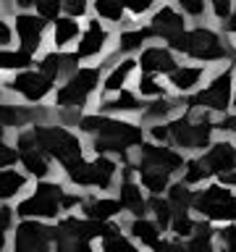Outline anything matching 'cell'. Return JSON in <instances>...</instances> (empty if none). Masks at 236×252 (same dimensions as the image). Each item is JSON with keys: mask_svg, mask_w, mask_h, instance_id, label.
I'll use <instances>...</instances> for the list:
<instances>
[{"mask_svg": "<svg viewBox=\"0 0 236 252\" xmlns=\"http://www.w3.org/2000/svg\"><path fill=\"white\" fill-rule=\"evenodd\" d=\"M13 37H16L13 24L8 21V19H3V16H0V50H3V47H11Z\"/></svg>", "mask_w": 236, "mask_h": 252, "instance_id": "45", "label": "cell"}, {"mask_svg": "<svg viewBox=\"0 0 236 252\" xmlns=\"http://www.w3.org/2000/svg\"><path fill=\"white\" fill-rule=\"evenodd\" d=\"M234 108H236V92H234Z\"/></svg>", "mask_w": 236, "mask_h": 252, "instance_id": "50", "label": "cell"}, {"mask_svg": "<svg viewBox=\"0 0 236 252\" xmlns=\"http://www.w3.org/2000/svg\"><path fill=\"white\" fill-rule=\"evenodd\" d=\"M37 68L47 74L50 79L55 82H63V79H68L74 71L79 68V61L74 53H66V50H50V53H42L37 61Z\"/></svg>", "mask_w": 236, "mask_h": 252, "instance_id": "25", "label": "cell"}, {"mask_svg": "<svg viewBox=\"0 0 236 252\" xmlns=\"http://www.w3.org/2000/svg\"><path fill=\"white\" fill-rule=\"evenodd\" d=\"M3 92L8 97H19L27 105H42L45 100H50L55 90H58V82L50 79L47 74H42L39 68H27L13 74L11 79H3L0 82Z\"/></svg>", "mask_w": 236, "mask_h": 252, "instance_id": "10", "label": "cell"}, {"mask_svg": "<svg viewBox=\"0 0 236 252\" xmlns=\"http://www.w3.org/2000/svg\"><path fill=\"white\" fill-rule=\"evenodd\" d=\"M155 39L152 29L149 27H126L121 29V34L116 37V45H113V55H110V63L108 66H113L116 63V55H123V58H129L134 53H142L145 47Z\"/></svg>", "mask_w": 236, "mask_h": 252, "instance_id": "24", "label": "cell"}, {"mask_svg": "<svg viewBox=\"0 0 236 252\" xmlns=\"http://www.w3.org/2000/svg\"><path fill=\"white\" fill-rule=\"evenodd\" d=\"M34 11L47 21H55L58 16H63V0H37Z\"/></svg>", "mask_w": 236, "mask_h": 252, "instance_id": "37", "label": "cell"}, {"mask_svg": "<svg viewBox=\"0 0 236 252\" xmlns=\"http://www.w3.org/2000/svg\"><path fill=\"white\" fill-rule=\"evenodd\" d=\"M47 19H42L37 11H16L13 13V32L19 39V47L29 55H37L45 42Z\"/></svg>", "mask_w": 236, "mask_h": 252, "instance_id": "15", "label": "cell"}, {"mask_svg": "<svg viewBox=\"0 0 236 252\" xmlns=\"http://www.w3.org/2000/svg\"><path fill=\"white\" fill-rule=\"evenodd\" d=\"M186 155L176 150L173 145H155V142H145L137 153H134L131 168L134 171H163L168 176L178 179L181 171H184Z\"/></svg>", "mask_w": 236, "mask_h": 252, "instance_id": "11", "label": "cell"}, {"mask_svg": "<svg viewBox=\"0 0 236 252\" xmlns=\"http://www.w3.org/2000/svg\"><path fill=\"white\" fill-rule=\"evenodd\" d=\"M205 66H189V63H178V68L168 74V87L181 97H189L194 94L197 90L202 87V79H205Z\"/></svg>", "mask_w": 236, "mask_h": 252, "instance_id": "26", "label": "cell"}, {"mask_svg": "<svg viewBox=\"0 0 236 252\" xmlns=\"http://www.w3.org/2000/svg\"><path fill=\"white\" fill-rule=\"evenodd\" d=\"M31 129H34L37 145L53 158L55 165H58V173L89 155V145H87V139L74 129V126L50 121V124H37V126H31Z\"/></svg>", "mask_w": 236, "mask_h": 252, "instance_id": "5", "label": "cell"}, {"mask_svg": "<svg viewBox=\"0 0 236 252\" xmlns=\"http://www.w3.org/2000/svg\"><path fill=\"white\" fill-rule=\"evenodd\" d=\"M202 160L207 165V171L212 173V179L223 181L228 176L236 173V139H228V137H215L212 145L202 153Z\"/></svg>", "mask_w": 236, "mask_h": 252, "instance_id": "16", "label": "cell"}, {"mask_svg": "<svg viewBox=\"0 0 236 252\" xmlns=\"http://www.w3.org/2000/svg\"><path fill=\"white\" fill-rule=\"evenodd\" d=\"M134 90H137V94H139L145 102H149V100L165 97V94H168V84H163L155 74H139L137 87H134Z\"/></svg>", "mask_w": 236, "mask_h": 252, "instance_id": "33", "label": "cell"}, {"mask_svg": "<svg viewBox=\"0 0 236 252\" xmlns=\"http://www.w3.org/2000/svg\"><path fill=\"white\" fill-rule=\"evenodd\" d=\"M126 165L113 155H97L89 153L82 160H76L74 165L63 168L58 176L66 181L71 189L79 192H100V194H113L118 181L123 176Z\"/></svg>", "mask_w": 236, "mask_h": 252, "instance_id": "3", "label": "cell"}, {"mask_svg": "<svg viewBox=\"0 0 236 252\" xmlns=\"http://www.w3.org/2000/svg\"><path fill=\"white\" fill-rule=\"evenodd\" d=\"M0 139H11V131H8L3 124H0Z\"/></svg>", "mask_w": 236, "mask_h": 252, "instance_id": "48", "label": "cell"}, {"mask_svg": "<svg viewBox=\"0 0 236 252\" xmlns=\"http://www.w3.org/2000/svg\"><path fill=\"white\" fill-rule=\"evenodd\" d=\"M171 145L181 150L184 155H202L218 137V121L205 110L186 108L181 116L168 121Z\"/></svg>", "mask_w": 236, "mask_h": 252, "instance_id": "6", "label": "cell"}, {"mask_svg": "<svg viewBox=\"0 0 236 252\" xmlns=\"http://www.w3.org/2000/svg\"><path fill=\"white\" fill-rule=\"evenodd\" d=\"M66 192H68V184L60 176L34 181L29 192L13 205L16 218H31V220H45V223H58V220L66 216Z\"/></svg>", "mask_w": 236, "mask_h": 252, "instance_id": "4", "label": "cell"}, {"mask_svg": "<svg viewBox=\"0 0 236 252\" xmlns=\"http://www.w3.org/2000/svg\"><path fill=\"white\" fill-rule=\"evenodd\" d=\"M31 176L21 165L0 168V205H16L31 189Z\"/></svg>", "mask_w": 236, "mask_h": 252, "instance_id": "22", "label": "cell"}, {"mask_svg": "<svg viewBox=\"0 0 236 252\" xmlns=\"http://www.w3.org/2000/svg\"><path fill=\"white\" fill-rule=\"evenodd\" d=\"M5 97H8V94L3 92V87H0V102H5Z\"/></svg>", "mask_w": 236, "mask_h": 252, "instance_id": "49", "label": "cell"}, {"mask_svg": "<svg viewBox=\"0 0 236 252\" xmlns=\"http://www.w3.org/2000/svg\"><path fill=\"white\" fill-rule=\"evenodd\" d=\"M147 27L152 29L155 39H163L165 45H171L173 39H178L186 32V16L178 8H173L171 3H163L152 11Z\"/></svg>", "mask_w": 236, "mask_h": 252, "instance_id": "17", "label": "cell"}, {"mask_svg": "<svg viewBox=\"0 0 236 252\" xmlns=\"http://www.w3.org/2000/svg\"><path fill=\"white\" fill-rule=\"evenodd\" d=\"M8 252H55V223L19 218Z\"/></svg>", "mask_w": 236, "mask_h": 252, "instance_id": "12", "label": "cell"}, {"mask_svg": "<svg viewBox=\"0 0 236 252\" xmlns=\"http://www.w3.org/2000/svg\"><path fill=\"white\" fill-rule=\"evenodd\" d=\"M234 71L226 68L215 74L205 87H200L194 94L186 97V108L205 110L210 116H226L228 108L234 105Z\"/></svg>", "mask_w": 236, "mask_h": 252, "instance_id": "9", "label": "cell"}, {"mask_svg": "<svg viewBox=\"0 0 236 252\" xmlns=\"http://www.w3.org/2000/svg\"><path fill=\"white\" fill-rule=\"evenodd\" d=\"M181 55H189V58L200 61V63H215V61H226L231 55V47H228L220 34L210 27H194L186 29L178 39H173L168 45Z\"/></svg>", "mask_w": 236, "mask_h": 252, "instance_id": "8", "label": "cell"}, {"mask_svg": "<svg viewBox=\"0 0 236 252\" xmlns=\"http://www.w3.org/2000/svg\"><path fill=\"white\" fill-rule=\"evenodd\" d=\"M100 252H142V247L121 228V231L110 234L100 242Z\"/></svg>", "mask_w": 236, "mask_h": 252, "instance_id": "34", "label": "cell"}, {"mask_svg": "<svg viewBox=\"0 0 236 252\" xmlns=\"http://www.w3.org/2000/svg\"><path fill=\"white\" fill-rule=\"evenodd\" d=\"M100 90H102V66H79L68 79H63L53 94L55 121L76 129L82 113H87L84 108L94 100V94Z\"/></svg>", "mask_w": 236, "mask_h": 252, "instance_id": "2", "label": "cell"}, {"mask_svg": "<svg viewBox=\"0 0 236 252\" xmlns=\"http://www.w3.org/2000/svg\"><path fill=\"white\" fill-rule=\"evenodd\" d=\"M92 11L94 19L105 21V24H116V27H129V19H126V8L121 0H92Z\"/></svg>", "mask_w": 236, "mask_h": 252, "instance_id": "31", "label": "cell"}, {"mask_svg": "<svg viewBox=\"0 0 236 252\" xmlns=\"http://www.w3.org/2000/svg\"><path fill=\"white\" fill-rule=\"evenodd\" d=\"M192 213L200 220H210L212 226L236 223V189L212 179L210 184L194 189Z\"/></svg>", "mask_w": 236, "mask_h": 252, "instance_id": "7", "label": "cell"}, {"mask_svg": "<svg viewBox=\"0 0 236 252\" xmlns=\"http://www.w3.org/2000/svg\"><path fill=\"white\" fill-rule=\"evenodd\" d=\"M218 134L228 139H236V113H226L218 118Z\"/></svg>", "mask_w": 236, "mask_h": 252, "instance_id": "43", "label": "cell"}, {"mask_svg": "<svg viewBox=\"0 0 236 252\" xmlns=\"http://www.w3.org/2000/svg\"><path fill=\"white\" fill-rule=\"evenodd\" d=\"M210 8H212V13H215V19L220 21H228L231 19V13H234V0H207Z\"/></svg>", "mask_w": 236, "mask_h": 252, "instance_id": "42", "label": "cell"}, {"mask_svg": "<svg viewBox=\"0 0 236 252\" xmlns=\"http://www.w3.org/2000/svg\"><path fill=\"white\" fill-rule=\"evenodd\" d=\"M218 247L220 252H236V223L218 226Z\"/></svg>", "mask_w": 236, "mask_h": 252, "instance_id": "36", "label": "cell"}, {"mask_svg": "<svg viewBox=\"0 0 236 252\" xmlns=\"http://www.w3.org/2000/svg\"><path fill=\"white\" fill-rule=\"evenodd\" d=\"M82 37V27H79V19H71V16H58L53 21V50H66L71 42Z\"/></svg>", "mask_w": 236, "mask_h": 252, "instance_id": "29", "label": "cell"}, {"mask_svg": "<svg viewBox=\"0 0 236 252\" xmlns=\"http://www.w3.org/2000/svg\"><path fill=\"white\" fill-rule=\"evenodd\" d=\"M139 68L142 74H155V76H168L178 68L176 50L168 45H147L139 53Z\"/></svg>", "mask_w": 236, "mask_h": 252, "instance_id": "20", "label": "cell"}, {"mask_svg": "<svg viewBox=\"0 0 236 252\" xmlns=\"http://www.w3.org/2000/svg\"><path fill=\"white\" fill-rule=\"evenodd\" d=\"M16 11H34V5H37V0H11Z\"/></svg>", "mask_w": 236, "mask_h": 252, "instance_id": "46", "label": "cell"}, {"mask_svg": "<svg viewBox=\"0 0 236 252\" xmlns=\"http://www.w3.org/2000/svg\"><path fill=\"white\" fill-rule=\"evenodd\" d=\"M37 58L29 53H24L21 47L19 50H11V47H3L0 50V71L3 74H19V71H27V68H34Z\"/></svg>", "mask_w": 236, "mask_h": 252, "instance_id": "32", "label": "cell"}, {"mask_svg": "<svg viewBox=\"0 0 236 252\" xmlns=\"http://www.w3.org/2000/svg\"><path fill=\"white\" fill-rule=\"evenodd\" d=\"M76 131L87 139L89 153L113 155L123 165H131L134 153L147 142V129L137 118L108 116V113H100V110L82 113Z\"/></svg>", "mask_w": 236, "mask_h": 252, "instance_id": "1", "label": "cell"}, {"mask_svg": "<svg viewBox=\"0 0 236 252\" xmlns=\"http://www.w3.org/2000/svg\"><path fill=\"white\" fill-rule=\"evenodd\" d=\"M139 68V61L129 55V58H121L116 61L113 66H108V74L102 76V90L100 94H113V92H121L126 90V84H129V79L137 74Z\"/></svg>", "mask_w": 236, "mask_h": 252, "instance_id": "27", "label": "cell"}, {"mask_svg": "<svg viewBox=\"0 0 236 252\" xmlns=\"http://www.w3.org/2000/svg\"><path fill=\"white\" fill-rule=\"evenodd\" d=\"M123 8H126V13H131V16H145V13H152L155 8H157V0H121Z\"/></svg>", "mask_w": 236, "mask_h": 252, "instance_id": "40", "label": "cell"}, {"mask_svg": "<svg viewBox=\"0 0 236 252\" xmlns=\"http://www.w3.org/2000/svg\"><path fill=\"white\" fill-rule=\"evenodd\" d=\"M178 179L184 181V184H189L192 189H200V187H205V184H210V181H212V173L207 171L202 155H186L184 171H181Z\"/></svg>", "mask_w": 236, "mask_h": 252, "instance_id": "30", "label": "cell"}, {"mask_svg": "<svg viewBox=\"0 0 236 252\" xmlns=\"http://www.w3.org/2000/svg\"><path fill=\"white\" fill-rule=\"evenodd\" d=\"M149 216H152L157 223H160L163 231L168 234L171 231V223H173V208H171L168 197H165V194L149 197Z\"/></svg>", "mask_w": 236, "mask_h": 252, "instance_id": "35", "label": "cell"}, {"mask_svg": "<svg viewBox=\"0 0 236 252\" xmlns=\"http://www.w3.org/2000/svg\"><path fill=\"white\" fill-rule=\"evenodd\" d=\"M97 110L100 113H108V116H121V118H137L142 116L145 110V100L137 94V90H121V92H113V94H100V102H97Z\"/></svg>", "mask_w": 236, "mask_h": 252, "instance_id": "18", "label": "cell"}, {"mask_svg": "<svg viewBox=\"0 0 236 252\" xmlns=\"http://www.w3.org/2000/svg\"><path fill=\"white\" fill-rule=\"evenodd\" d=\"M89 11H92V0H63V16L84 19Z\"/></svg>", "mask_w": 236, "mask_h": 252, "instance_id": "39", "label": "cell"}, {"mask_svg": "<svg viewBox=\"0 0 236 252\" xmlns=\"http://www.w3.org/2000/svg\"><path fill=\"white\" fill-rule=\"evenodd\" d=\"M181 13L184 16H194V19H200L205 13V0H176Z\"/></svg>", "mask_w": 236, "mask_h": 252, "instance_id": "44", "label": "cell"}, {"mask_svg": "<svg viewBox=\"0 0 236 252\" xmlns=\"http://www.w3.org/2000/svg\"><path fill=\"white\" fill-rule=\"evenodd\" d=\"M186 110V100L176 94V97H171V94H165L160 100H149L145 102V110H142L139 116V124L145 126H152V124H168L173 121L176 116H181Z\"/></svg>", "mask_w": 236, "mask_h": 252, "instance_id": "21", "label": "cell"}, {"mask_svg": "<svg viewBox=\"0 0 236 252\" xmlns=\"http://www.w3.org/2000/svg\"><path fill=\"white\" fill-rule=\"evenodd\" d=\"M226 29H228V32H231V34H236V11L231 13V19H228V21H226Z\"/></svg>", "mask_w": 236, "mask_h": 252, "instance_id": "47", "label": "cell"}, {"mask_svg": "<svg viewBox=\"0 0 236 252\" xmlns=\"http://www.w3.org/2000/svg\"><path fill=\"white\" fill-rule=\"evenodd\" d=\"M113 194L118 197V202H121L126 218L149 216V194H147V189L139 184V179H137V173H134L131 165L123 168V176H121V181H118Z\"/></svg>", "mask_w": 236, "mask_h": 252, "instance_id": "13", "label": "cell"}, {"mask_svg": "<svg viewBox=\"0 0 236 252\" xmlns=\"http://www.w3.org/2000/svg\"><path fill=\"white\" fill-rule=\"evenodd\" d=\"M110 42H113V34H110V29L105 27V21L89 19V21H87V27L82 29V37L76 39L74 55H76L79 63L102 58V55L110 50Z\"/></svg>", "mask_w": 236, "mask_h": 252, "instance_id": "14", "label": "cell"}, {"mask_svg": "<svg viewBox=\"0 0 236 252\" xmlns=\"http://www.w3.org/2000/svg\"><path fill=\"white\" fill-rule=\"evenodd\" d=\"M184 242H186L189 252H220V247H218V226H212L210 220H200L197 228H194V234Z\"/></svg>", "mask_w": 236, "mask_h": 252, "instance_id": "28", "label": "cell"}, {"mask_svg": "<svg viewBox=\"0 0 236 252\" xmlns=\"http://www.w3.org/2000/svg\"><path fill=\"white\" fill-rule=\"evenodd\" d=\"M123 231L129 234L142 250H147V252H152L157 244L163 242V236H165V231L160 228V223H157L152 216H145V218H123Z\"/></svg>", "mask_w": 236, "mask_h": 252, "instance_id": "23", "label": "cell"}, {"mask_svg": "<svg viewBox=\"0 0 236 252\" xmlns=\"http://www.w3.org/2000/svg\"><path fill=\"white\" fill-rule=\"evenodd\" d=\"M82 213L84 218L92 220H105V223H116L118 218H126V213L121 208L116 194H100V192H87L84 202H82Z\"/></svg>", "mask_w": 236, "mask_h": 252, "instance_id": "19", "label": "cell"}, {"mask_svg": "<svg viewBox=\"0 0 236 252\" xmlns=\"http://www.w3.org/2000/svg\"><path fill=\"white\" fill-rule=\"evenodd\" d=\"M147 129V139L155 142V145H171V129L168 124H152V126H145Z\"/></svg>", "mask_w": 236, "mask_h": 252, "instance_id": "41", "label": "cell"}, {"mask_svg": "<svg viewBox=\"0 0 236 252\" xmlns=\"http://www.w3.org/2000/svg\"><path fill=\"white\" fill-rule=\"evenodd\" d=\"M11 165H19V147L13 145V139H0V168Z\"/></svg>", "mask_w": 236, "mask_h": 252, "instance_id": "38", "label": "cell"}]
</instances>
